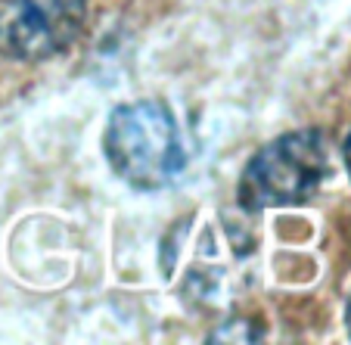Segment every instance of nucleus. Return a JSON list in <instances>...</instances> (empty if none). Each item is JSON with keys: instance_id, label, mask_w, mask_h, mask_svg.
<instances>
[{"instance_id": "nucleus-1", "label": "nucleus", "mask_w": 351, "mask_h": 345, "mask_svg": "<svg viewBox=\"0 0 351 345\" xmlns=\"http://www.w3.org/2000/svg\"><path fill=\"white\" fill-rule=\"evenodd\" d=\"M106 156L112 171L137 190L171 187L186 165L178 121L153 100L128 103L109 115Z\"/></svg>"}, {"instance_id": "nucleus-2", "label": "nucleus", "mask_w": 351, "mask_h": 345, "mask_svg": "<svg viewBox=\"0 0 351 345\" xmlns=\"http://www.w3.org/2000/svg\"><path fill=\"white\" fill-rule=\"evenodd\" d=\"M330 174V146L317 131H295L271 140L252 156L239 180V202L249 212L302 206Z\"/></svg>"}, {"instance_id": "nucleus-3", "label": "nucleus", "mask_w": 351, "mask_h": 345, "mask_svg": "<svg viewBox=\"0 0 351 345\" xmlns=\"http://www.w3.org/2000/svg\"><path fill=\"white\" fill-rule=\"evenodd\" d=\"M87 0H0V53L19 62L50 60L78 38Z\"/></svg>"}, {"instance_id": "nucleus-4", "label": "nucleus", "mask_w": 351, "mask_h": 345, "mask_svg": "<svg viewBox=\"0 0 351 345\" xmlns=\"http://www.w3.org/2000/svg\"><path fill=\"white\" fill-rule=\"evenodd\" d=\"M345 165H348V171H351V134H348V140H345Z\"/></svg>"}, {"instance_id": "nucleus-5", "label": "nucleus", "mask_w": 351, "mask_h": 345, "mask_svg": "<svg viewBox=\"0 0 351 345\" xmlns=\"http://www.w3.org/2000/svg\"><path fill=\"white\" fill-rule=\"evenodd\" d=\"M348 330H351V305H348Z\"/></svg>"}]
</instances>
